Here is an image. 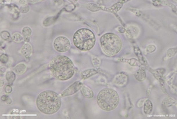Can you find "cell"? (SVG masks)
<instances>
[{"mask_svg":"<svg viewBox=\"0 0 177 119\" xmlns=\"http://www.w3.org/2000/svg\"><path fill=\"white\" fill-rule=\"evenodd\" d=\"M8 60H9V57L8 55H7L6 54H2L0 56V61L2 63H6L8 62Z\"/></svg>","mask_w":177,"mask_h":119,"instance_id":"obj_18","label":"cell"},{"mask_svg":"<svg viewBox=\"0 0 177 119\" xmlns=\"http://www.w3.org/2000/svg\"><path fill=\"white\" fill-rule=\"evenodd\" d=\"M81 94H83V96L86 97V98H92L94 96V93L92 91V89L85 85H83V86L81 88Z\"/></svg>","mask_w":177,"mask_h":119,"instance_id":"obj_10","label":"cell"},{"mask_svg":"<svg viewBox=\"0 0 177 119\" xmlns=\"http://www.w3.org/2000/svg\"><path fill=\"white\" fill-rule=\"evenodd\" d=\"M53 46L55 49L58 52H66L71 48V43L69 40L65 36H59L55 39L53 42Z\"/></svg>","mask_w":177,"mask_h":119,"instance_id":"obj_6","label":"cell"},{"mask_svg":"<svg viewBox=\"0 0 177 119\" xmlns=\"http://www.w3.org/2000/svg\"><path fill=\"white\" fill-rule=\"evenodd\" d=\"M83 86V83L81 82H76V83H73L72 85H70L67 89H66L65 91H63L61 94V97L69 96L73 95L75 93L78 92L79 90H81V87Z\"/></svg>","mask_w":177,"mask_h":119,"instance_id":"obj_7","label":"cell"},{"mask_svg":"<svg viewBox=\"0 0 177 119\" xmlns=\"http://www.w3.org/2000/svg\"><path fill=\"white\" fill-rule=\"evenodd\" d=\"M153 110V104L149 99H146L145 101L143 107V112L145 115H149L151 113Z\"/></svg>","mask_w":177,"mask_h":119,"instance_id":"obj_11","label":"cell"},{"mask_svg":"<svg viewBox=\"0 0 177 119\" xmlns=\"http://www.w3.org/2000/svg\"><path fill=\"white\" fill-rule=\"evenodd\" d=\"M12 91H13V89H12L11 85H10L9 83H8V84L5 86V93H6V94H10V93L12 92Z\"/></svg>","mask_w":177,"mask_h":119,"instance_id":"obj_21","label":"cell"},{"mask_svg":"<svg viewBox=\"0 0 177 119\" xmlns=\"http://www.w3.org/2000/svg\"><path fill=\"white\" fill-rule=\"evenodd\" d=\"M134 76H135V78L138 81L142 82L143 80H145V79L146 78V73H145L143 68H140L134 74Z\"/></svg>","mask_w":177,"mask_h":119,"instance_id":"obj_12","label":"cell"},{"mask_svg":"<svg viewBox=\"0 0 177 119\" xmlns=\"http://www.w3.org/2000/svg\"><path fill=\"white\" fill-rule=\"evenodd\" d=\"M49 68L52 76L61 81L71 79L75 72V67L71 59L64 55L54 57L49 65Z\"/></svg>","mask_w":177,"mask_h":119,"instance_id":"obj_1","label":"cell"},{"mask_svg":"<svg viewBox=\"0 0 177 119\" xmlns=\"http://www.w3.org/2000/svg\"><path fill=\"white\" fill-rule=\"evenodd\" d=\"M36 105L44 114H54L61 108V96L53 91H43L37 97Z\"/></svg>","mask_w":177,"mask_h":119,"instance_id":"obj_2","label":"cell"},{"mask_svg":"<svg viewBox=\"0 0 177 119\" xmlns=\"http://www.w3.org/2000/svg\"><path fill=\"white\" fill-rule=\"evenodd\" d=\"M32 34V30L31 27H25L22 29V35L24 36V41L26 42H29L30 41V36Z\"/></svg>","mask_w":177,"mask_h":119,"instance_id":"obj_13","label":"cell"},{"mask_svg":"<svg viewBox=\"0 0 177 119\" xmlns=\"http://www.w3.org/2000/svg\"><path fill=\"white\" fill-rule=\"evenodd\" d=\"M26 68H27V67H26L25 64H18L14 68V72H16V73L18 74H24L25 72Z\"/></svg>","mask_w":177,"mask_h":119,"instance_id":"obj_15","label":"cell"},{"mask_svg":"<svg viewBox=\"0 0 177 119\" xmlns=\"http://www.w3.org/2000/svg\"><path fill=\"white\" fill-rule=\"evenodd\" d=\"M3 85H4V81L3 80H2V79H1V87H2V86H3Z\"/></svg>","mask_w":177,"mask_h":119,"instance_id":"obj_28","label":"cell"},{"mask_svg":"<svg viewBox=\"0 0 177 119\" xmlns=\"http://www.w3.org/2000/svg\"><path fill=\"white\" fill-rule=\"evenodd\" d=\"M5 68H1V73L3 74L4 72H4V71H5Z\"/></svg>","mask_w":177,"mask_h":119,"instance_id":"obj_27","label":"cell"},{"mask_svg":"<svg viewBox=\"0 0 177 119\" xmlns=\"http://www.w3.org/2000/svg\"><path fill=\"white\" fill-rule=\"evenodd\" d=\"M6 102L8 104H10V103H11V99H10V98H8V99H7Z\"/></svg>","mask_w":177,"mask_h":119,"instance_id":"obj_26","label":"cell"},{"mask_svg":"<svg viewBox=\"0 0 177 119\" xmlns=\"http://www.w3.org/2000/svg\"><path fill=\"white\" fill-rule=\"evenodd\" d=\"M20 52H21L22 54L24 57H25L26 58H29V57L32 55V46H31L30 43H25V44H24V46H22V48Z\"/></svg>","mask_w":177,"mask_h":119,"instance_id":"obj_8","label":"cell"},{"mask_svg":"<svg viewBox=\"0 0 177 119\" xmlns=\"http://www.w3.org/2000/svg\"><path fill=\"white\" fill-rule=\"evenodd\" d=\"M97 72L96 70H94V69H90V70H86L84 72H83L81 73V76L82 78L83 79H86V78H89L90 76H92V75L95 74H97Z\"/></svg>","mask_w":177,"mask_h":119,"instance_id":"obj_16","label":"cell"},{"mask_svg":"<svg viewBox=\"0 0 177 119\" xmlns=\"http://www.w3.org/2000/svg\"><path fill=\"white\" fill-rule=\"evenodd\" d=\"M1 37L3 40H5V41H8L10 38V33L7 31H2L1 32Z\"/></svg>","mask_w":177,"mask_h":119,"instance_id":"obj_19","label":"cell"},{"mask_svg":"<svg viewBox=\"0 0 177 119\" xmlns=\"http://www.w3.org/2000/svg\"><path fill=\"white\" fill-rule=\"evenodd\" d=\"M8 98H9V97H8V96L5 95V96H2V98H1V99H2V101H3V102H6L7 99H8Z\"/></svg>","mask_w":177,"mask_h":119,"instance_id":"obj_25","label":"cell"},{"mask_svg":"<svg viewBox=\"0 0 177 119\" xmlns=\"http://www.w3.org/2000/svg\"><path fill=\"white\" fill-rule=\"evenodd\" d=\"M100 44L103 52L109 57L116 55L122 48V41L116 34L106 33L100 39Z\"/></svg>","mask_w":177,"mask_h":119,"instance_id":"obj_5","label":"cell"},{"mask_svg":"<svg viewBox=\"0 0 177 119\" xmlns=\"http://www.w3.org/2000/svg\"><path fill=\"white\" fill-rule=\"evenodd\" d=\"M29 10V8L27 6H24V7H22L21 9H20V11L23 13H27Z\"/></svg>","mask_w":177,"mask_h":119,"instance_id":"obj_23","label":"cell"},{"mask_svg":"<svg viewBox=\"0 0 177 119\" xmlns=\"http://www.w3.org/2000/svg\"><path fill=\"white\" fill-rule=\"evenodd\" d=\"M127 79L128 78L126 74H125L124 73H120L117 75L115 80H114V83L116 85H123L127 82Z\"/></svg>","mask_w":177,"mask_h":119,"instance_id":"obj_9","label":"cell"},{"mask_svg":"<svg viewBox=\"0 0 177 119\" xmlns=\"http://www.w3.org/2000/svg\"><path fill=\"white\" fill-rule=\"evenodd\" d=\"M100 63H101V61H99V59L93 58V64L94 65H99Z\"/></svg>","mask_w":177,"mask_h":119,"instance_id":"obj_24","label":"cell"},{"mask_svg":"<svg viewBox=\"0 0 177 119\" xmlns=\"http://www.w3.org/2000/svg\"><path fill=\"white\" fill-rule=\"evenodd\" d=\"M156 50V46H153V45H149V46H147L146 52L148 53H152Z\"/></svg>","mask_w":177,"mask_h":119,"instance_id":"obj_20","label":"cell"},{"mask_svg":"<svg viewBox=\"0 0 177 119\" xmlns=\"http://www.w3.org/2000/svg\"><path fill=\"white\" fill-rule=\"evenodd\" d=\"M73 43L81 51H90L95 45L96 37L90 29L81 28L74 34Z\"/></svg>","mask_w":177,"mask_h":119,"instance_id":"obj_4","label":"cell"},{"mask_svg":"<svg viewBox=\"0 0 177 119\" xmlns=\"http://www.w3.org/2000/svg\"><path fill=\"white\" fill-rule=\"evenodd\" d=\"M97 102L102 110L112 111L118 107L120 103V96L114 89L103 88L97 94Z\"/></svg>","mask_w":177,"mask_h":119,"instance_id":"obj_3","label":"cell"},{"mask_svg":"<svg viewBox=\"0 0 177 119\" xmlns=\"http://www.w3.org/2000/svg\"><path fill=\"white\" fill-rule=\"evenodd\" d=\"M5 78H6V80L8 82V83H9L10 85H13V82L15 81L16 79V74L13 72L12 71H8L6 73V76H5Z\"/></svg>","mask_w":177,"mask_h":119,"instance_id":"obj_14","label":"cell"},{"mask_svg":"<svg viewBox=\"0 0 177 119\" xmlns=\"http://www.w3.org/2000/svg\"><path fill=\"white\" fill-rule=\"evenodd\" d=\"M176 48H174V49H170L168 51V57H173V56L176 54Z\"/></svg>","mask_w":177,"mask_h":119,"instance_id":"obj_22","label":"cell"},{"mask_svg":"<svg viewBox=\"0 0 177 119\" xmlns=\"http://www.w3.org/2000/svg\"><path fill=\"white\" fill-rule=\"evenodd\" d=\"M13 40L15 42H17V43H20L24 40V37L22 36V35L19 32H16L13 35Z\"/></svg>","mask_w":177,"mask_h":119,"instance_id":"obj_17","label":"cell"}]
</instances>
